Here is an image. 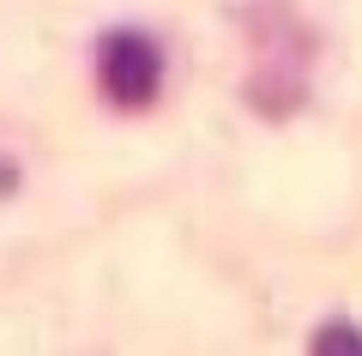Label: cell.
Wrapping results in <instances>:
<instances>
[{
	"instance_id": "6da1fadb",
	"label": "cell",
	"mask_w": 362,
	"mask_h": 356,
	"mask_svg": "<svg viewBox=\"0 0 362 356\" xmlns=\"http://www.w3.org/2000/svg\"><path fill=\"white\" fill-rule=\"evenodd\" d=\"M97 73H103V91L121 109H145L163 85V49L145 30H109L103 49H97Z\"/></svg>"
},
{
	"instance_id": "7a4b0ae2",
	"label": "cell",
	"mask_w": 362,
	"mask_h": 356,
	"mask_svg": "<svg viewBox=\"0 0 362 356\" xmlns=\"http://www.w3.org/2000/svg\"><path fill=\"white\" fill-rule=\"evenodd\" d=\"M314 356H362V332L344 326V320H332V326H320V338H314Z\"/></svg>"
},
{
	"instance_id": "3957f363",
	"label": "cell",
	"mask_w": 362,
	"mask_h": 356,
	"mask_svg": "<svg viewBox=\"0 0 362 356\" xmlns=\"http://www.w3.org/2000/svg\"><path fill=\"white\" fill-rule=\"evenodd\" d=\"M13 181L18 176H13V163H6V169H0V193H13Z\"/></svg>"
}]
</instances>
